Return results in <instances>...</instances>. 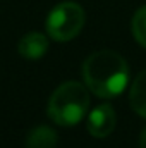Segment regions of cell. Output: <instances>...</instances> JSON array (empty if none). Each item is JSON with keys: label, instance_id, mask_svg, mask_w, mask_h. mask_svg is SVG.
Instances as JSON below:
<instances>
[{"label": "cell", "instance_id": "1", "mask_svg": "<svg viewBox=\"0 0 146 148\" xmlns=\"http://www.w3.org/2000/svg\"><path fill=\"white\" fill-rule=\"evenodd\" d=\"M84 84L100 98L119 97L129 83V66L113 50H98L83 64Z\"/></svg>", "mask_w": 146, "mask_h": 148}, {"label": "cell", "instance_id": "4", "mask_svg": "<svg viewBox=\"0 0 146 148\" xmlns=\"http://www.w3.org/2000/svg\"><path fill=\"white\" fill-rule=\"evenodd\" d=\"M117 115L110 103H100L88 115V133L93 138H107L113 133Z\"/></svg>", "mask_w": 146, "mask_h": 148}, {"label": "cell", "instance_id": "7", "mask_svg": "<svg viewBox=\"0 0 146 148\" xmlns=\"http://www.w3.org/2000/svg\"><path fill=\"white\" fill-rule=\"evenodd\" d=\"M57 143L59 136L50 126H38L26 138V148H57Z\"/></svg>", "mask_w": 146, "mask_h": 148}, {"label": "cell", "instance_id": "6", "mask_svg": "<svg viewBox=\"0 0 146 148\" xmlns=\"http://www.w3.org/2000/svg\"><path fill=\"white\" fill-rule=\"evenodd\" d=\"M129 103L138 115L146 119V71L139 73L134 77L129 91Z\"/></svg>", "mask_w": 146, "mask_h": 148}, {"label": "cell", "instance_id": "2", "mask_svg": "<svg viewBox=\"0 0 146 148\" xmlns=\"http://www.w3.org/2000/svg\"><path fill=\"white\" fill-rule=\"evenodd\" d=\"M89 109L88 86L77 81H65L53 90L48 98L46 112L50 119L62 127H71L83 121Z\"/></svg>", "mask_w": 146, "mask_h": 148}, {"label": "cell", "instance_id": "5", "mask_svg": "<svg viewBox=\"0 0 146 148\" xmlns=\"http://www.w3.org/2000/svg\"><path fill=\"white\" fill-rule=\"evenodd\" d=\"M17 52L26 60H38L48 52V38L43 33H26L17 43Z\"/></svg>", "mask_w": 146, "mask_h": 148}, {"label": "cell", "instance_id": "3", "mask_svg": "<svg viewBox=\"0 0 146 148\" xmlns=\"http://www.w3.org/2000/svg\"><path fill=\"white\" fill-rule=\"evenodd\" d=\"M86 14L76 2H60L46 16V33L55 41H71L84 28Z\"/></svg>", "mask_w": 146, "mask_h": 148}, {"label": "cell", "instance_id": "9", "mask_svg": "<svg viewBox=\"0 0 146 148\" xmlns=\"http://www.w3.org/2000/svg\"><path fill=\"white\" fill-rule=\"evenodd\" d=\"M139 148H146V127L139 134Z\"/></svg>", "mask_w": 146, "mask_h": 148}, {"label": "cell", "instance_id": "8", "mask_svg": "<svg viewBox=\"0 0 146 148\" xmlns=\"http://www.w3.org/2000/svg\"><path fill=\"white\" fill-rule=\"evenodd\" d=\"M131 29H132V35L136 38V41L146 48V5L139 7L136 10V14L132 16Z\"/></svg>", "mask_w": 146, "mask_h": 148}]
</instances>
